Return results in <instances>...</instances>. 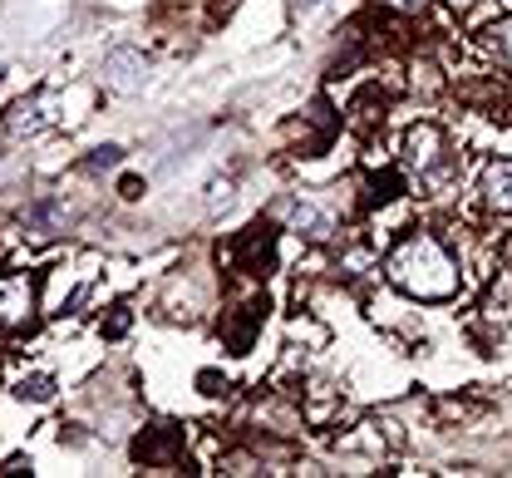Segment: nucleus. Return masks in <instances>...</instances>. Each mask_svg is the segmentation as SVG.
I'll use <instances>...</instances> for the list:
<instances>
[{
  "mask_svg": "<svg viewBox=\"0 0 512 478\" xmlns=\"http://www.w3.org/2000/svg\"><path fill=\"white\" fill-rule=\"evenodd\" d=\"M389 281L404 291V296H419V301H448L458 296V262L448 257V247L439 237L419 232V237H404L389 257Z\"/></svg>",
  "mask_w": 512,
  "mask_h": 478,
  "instance_id": "obj_1",
  "label": "nucleus"
},
{
  "mask_svg": "<svg viewBox=\"0 0 512 478\" xmlns=\"http://www.w3.org/2000/svg\"><path fill=\"white\" fill-rule=\"evenodd\" d=\"M261 326H266V296H261L256 286H247L242 296H232V301L222 306L217 336H222V345H227L232 355H247L252 341L261 336Z\"/></svg>",
  "mask_w": 512,
  "mask_h": 478,
  "instance_id": "obj_2",
  "label": "nucleus"
},
{
  "mask_svg": "<svg viewBox=\"0 0 512 478\" xmlns=\"http://www.w3.org/2000/svg\"><path fill=\"white\" fill-rule=\"evenodd\" d=\"M227 262H232V272L247 276V281L271 276V267H276V227L271 222H252L247 232H237L232 247H227Z\"/></svg>",
  "mask_w": 512,
  "mask_h": 478,
  "instance_id": "obj_3",
  "label": "nucleus"
},
{
  "mask_svg": "<svg viewBox=\"0 0 512 478\" xmlns=\"http://www.w3.org/2000/svg\"><path fill=\"white\" fill-rule=\"evenodd\" d=\"M40 311V281L35 272H0V331H30Z\"/></svg>",
  "mask_w": 512,
  "mask_h": 478,
  "instance_id": "obj_4",
  "label": "nucleus"
},
{
  "mask_svg": "<svg viewBox=\"0 0 512 478\" xmlns=\"http://www.w3.org/2000/svg\"><path fill=\"white\" fill-rule=\"evenodd\" d=\"M133 459H138L143 469H183V459H188V449H183V429L168 424V419L148 424V429L133 439Z\"/></svg>",
  "mask_w": 512,
  "mask_h": 478,
  "instance_id": "obj_5",
  "label": "nucleus"
},
{
  "mask_svg": "<svg viewBox=\"0 0 512 478\" xmlns=\"http://www.w3.org/2000/svg\"><path fill=\"white\" fill-rule=\"evenodd\" d=\"M404 163L419 173V178H444L448 173V153H444V134H439V124H414L409 134H404Z\"/></svg>",
  "mask_w": 512,
  "mask_h": 478,
  "instance_id": "obj_6",
  "label": "nucleus"
},
{
  "mask_svg": "<svg viewBox=\"0 0 512 478\" xmlns=\"http://www.w3.org/2000/svg\"><path fill=\"white\" fill-rule=\"evenodd\" d=\"M143 79H148V55H143V50H133V45H119V50L104 60V84H109L114 94H133V89H143Z\"/></svg>",
  "mask_w": 512,
  "mask_h": 478,
  "instance_id": "obj_7",
  "label": "nucleus"
},
{
  "mask_svg": "<svg viewBox=\"0 0 512 478\" xmlns=\"http://www.w3.org/2000/svg\"><path fill=\"white\" fill-rule=\"evenodd\" d=\"M45 94H25V99H15L5 114H0V138H25L35 134L40 124H45Z\"/></svg>",
  "mask_w": 512,
  "mask_h": 478,
  "instance_id": "obj_8",
  "label": "nucleus"
},
{
  "mask_svg": "<svg viewBox=\"0 0 512 478\" xmlns=\"http://www.w3.org/2000/svg\"><path fill=\"white\" fill-rule=\"evenodd\" d=\"M25 232L35 237V242H45V237H55V232H64L69 227V207L60 203V198H40V203L25 207Z\"/></svg>",
  "mask_w": 512,
  "mask_h": 478,
  "instance_id": "obj_9",
  "label": "nucleus"
},
{
  "mask_svg": "<svg viewBox=\"0 0 512 478\" xmlns=\"http://www.w3.org/2000/svg\"><path fill=\"white\" fill-rule=\"evenodd\" d=\"M483 203L498 207V212H512V163L508 158H493L488 168H483Z\"/></svg>",
  "mask_w": 512,
  "mask_h": 478,
  "instance_id": "obj_10",
  "label": "nucleus"
},
{
  "mask_svg": "<svg viewBox=\"0 0 512 478\" xmlns=\"http://www.w3.org/2000/svg\"><path fill=\"white\" fill-rule=\"evenodd\" d=\"M478 45H483L488 60H498L503 69H512V15L508 20H493V25L478 35Z\"/></svg>",
  "mask_w": 512,
  "mask_h": 478,
  "instance_id": "obj_11",
  "label": "nucleus"
},
{
  "mask_svg": "<svg viewBox=\"0 0 512 478\" xmlns=\"http://www.w3.org/2000/svg\"><path fill=\"white\" fill-rule=\"evenodd\" d=\"M291 227L301 232V237H311V242H330V217L325 212H316L311 203H291Z\"/></svg>",
  "mask_w": 512,
  "mask_h": 478,
  "instance_id": "obj_12",
  "label": "nucleus"
},
{
  "mask_svg": "<svg viewBox=\"0 0 512 478\" xmlns=\"http://www.w3.org/2000/svg\"><path fill=\"white\" fill-rule=\"evenodd\" d=\"M488 316H493L498 326H512V272H503L493 281V291H488Z\"/></svg>",
  "mask_w": 512,
  "mask_h": 478,
  "instance_id": "obj_13",
  "label": "nucleus"
},
{
  "mask_svg": "<svg viewBox=\"0 0 512 478\" xmlns=\"http://www.w3.org/2000/svg\"><path fill=\"white\" fill-rule=\"evenodd\" d=\"M55 390H60V385H55L50 375H25V380L15 385V395H20V400H30V405H50V400H55Z\"/></svg>",
  "mask_w": 512,
  "mask_h": 478,
  "instance_id": "obj_14",
  "label": "nucleus"
},
{
  "mask_svg": "<svg viewBox=\"0 0 512 478\" xmlns=\"http://www.w3.org/2000/svg\"><path fill=\"white\" fill-rule=\"evenodd\" d=\"M119 163H124V148H119V143H104V148H94L79 168H84V173H109V168H119Z\"/></svg>",
  "mask_w": 512,
  "mask_h": 478,
  "instance_id": "obj_15",
  "label": "nucleus"
},
{
  "mask_svg": "<svg viewBox=\"0 0 512 478\" xmlns=\"http://www.w3.org/2000/svg\"><path fill=\"white\" fill-rule=\"evenodd\" d=\"M128 326H133V311H128L124 301H119V306H109V316L99 321V331H104V341H119V336H128Z\"/></svg>",
  "mask_w": 512,
  "mask_h": 478,
  "instance_id": "obj_16",
  "label": "nucleus"
},
{
  "mask_svg": "<svg viewBox=\"0 0 512 478\" xmlns=\"http://www.w3.org/2000/svg\"><path fill=\"white\" fill-rule=\"evenodd\" d=\"M222 207H232V178H217L207 188V212H222Z\"/></svg>",
  "mask_w": 512,
  "mask_h": 478,
  "instance_id": "obj_17",
  "label": "nucleus"
},
{
  "mask_svg": "<svg viewBox=\"0 0 512 478\" xmlns=\"http://www.w3.org/2000/svg\"><path fill=\"white\" fill-rule=\"evenodd\" d=\"M0 474H30V459H25V454H10V459L0 464Z\"/></svg>",
  "mask_w": 512,
  "mask_h": 478,
  "instance_id": "obj_18",
  "label": "nucleus"
},
{
  "mask_svg": "<svg viewBox=\"0 0 512 478\" xmlns=\"http://www.w3.org/2000/svg\"><path fill=\"white\" fill-rule=\"evenodd\" d=\"M389 10H399V15H414V10H424V0H380Z\"/></svg>",
  "mask_w": 512,
  "mask_h": 478,
  "instance_id": "obj_19",
  "label": "nucleus"
},
{
  "mask_svg": "<svg viewBox=\"0 0 512 478\" xmlns=\"http://www.w3.org/2000/svg\"><path fill=\"white\" fill-rule=\"evenodd\" d=\"M124 198H128V203H133V198H143V183H138V178H128V183H124Z\"/></svg>",
  "mask_w": 512,
  "mask_h": 478,
  "instance_id": "obj_20",
  "label": "nucleus"
},
{
  "mask_svg": "<svg viewBox=\"0 0 512 478\" xmlns=\"http://www.w3.org/2000/svg\"><path fill=\"white\" fill-rule=\"evenodd\" d=\"M448 5H453V10H468V5H473V0H448Z\"/></svg>",
  "mask_w": 512,
  "mask_h": 478,
  "instance_id": "obj_21",
  "label": "nucleus"
},
{
  "mask_svg": "<svg viewBox=\"0 0 512 478\" xmlns=\"http://www.w3.org/2000/svg\"><path fill=\"white\" fill-rule=\"evenodd\" d=\"M296 5H316V0H296Z\"/></svg>",
  "mask_w": 512,
  "mask_h": 478,
  "instance_id": "obj_22",
  "label": "nucleus"
},
{
  "mask_svg": "<svg viewBox=\"0 0 512 478\" xmlns=\"http://www.w3.org/2000/svg\"><path fill=\"white\" fill-rule=\"evenodd\" d=\"M0 79H5V65H0Z\"/></svg>",
  "mask_w": 512,
  "mask_h": 478,
  "instance_id": "obj_23",
  "label": "nucleus"
}]
</instances>
